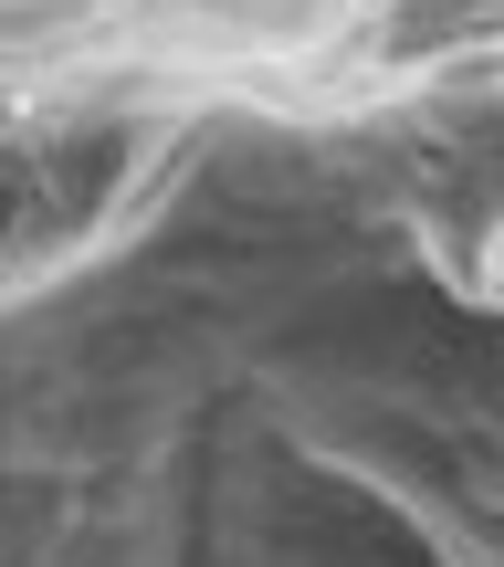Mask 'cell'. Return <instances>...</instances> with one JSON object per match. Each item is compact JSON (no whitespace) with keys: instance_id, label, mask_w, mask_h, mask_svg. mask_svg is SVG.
I'll return each instance as SVG.
<instances>
[{"instance_id":"1","label":"cell","mask_w":504,"mask_h":567,"mask_svg":"<svg viewBox=\"0 0 504 567\" xmlns=\"http://www.w3.org/2000/svg\"><path fill=\"white\" fill-rule=\"evenodd\" d=\"M421 252H431V274H442L463 305L504 316V221H431Z\"/></svg>"}]
</instances>
